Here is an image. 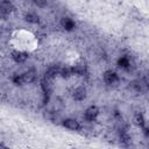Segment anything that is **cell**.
<instances>
[{"label": "cell", "mask_w": 149, "mask_h": 149, "mask_svg": "<svg viewBox=\"0 0 149 149\" xmlns=\"http://www.w3.org/2000/svg\"><path fill=\"white\" fill-rule=\"evenodd\" d=\"M62 123H63V126H64L66 129H69V130L77 132V130H79V129H80V123H79L76 119H73V118L64 119Z\"/></svg>", "instance_id": "6da1fadb"}, {"label": "cell", "mask_w": 149, "mask_h": 149, "mask_svg": "<svg viewBox=\"0 0 149 149\" xmlns=\"http://www.w3.org/2000/svg\"><path fill=\"white\" fill-rule=\"evenodd\" d=\"M99 115V108L97 106H90L84 113V118L87 121H94Z\"/></svg>", "instance_id": "7a4b0ae2"}, {"label": "cell", "mask_w": 149, "mask_h": 149, "mask_svg": "<svg viewBox=\"0 0 149 149\" xmlns=\"http://www.w3.org/2000/svg\"><path fill=\"white\" fill-rule=\"evenodd\" d=\"M119 79H120V78H119V74H118L116 72L112 71V70H108V71H106V72L104 73V80H105V83H107V84H109V85L118 83Z\"/></svg>", "instance_id": "3957f363"}, {"label": "cell", "mask_w": 149, "mask_h": 149, "mask_svg": "<svg viewBox=\"0 0 149 149\" xmlns=\"http://www.w3.org/2000/svg\"><path fill=\"white\" fill-rule=\"evenodd\" d=\"M61 26H62L66 31H72V30L76 28V22H74L71 17L64 16V17H62V20H61Z\"/></svg>", "instance_id": "277c9868"}, {"label": "cell", "mask_w": 149, "mask_h": 149, "mask_svg": "<svg viewBox=\"0 0 149 149\" xmlns=\"http://www.w3.org/2000/svg\"><path fill=\"white\" fill-rule=\"evenodd\" d=\"M14 10V6L10 1L8 0H3L0 2V14L2 15H8Z\"/></svg>", "instance_id": "5b68a950"}, {"label": "cell", "mask_w": 149, "mask_h": 149, "mask_svg": "<svg viewBox=\"0 0 149 149\" xmlns=\"http://www.w3.org/2000/svg\"><path fill=\"white\" fill-rule=\"evenodd\" d=\"M72 98L76 101H83L86 98V88L83 87V86H79V87L74 88L73 92H72Z\"/></svg>", "instance_id": "8992f818"}, {"label": "cell", "mask_w": 149, "mask_h": 149, "mask_svg": "<svg viewBox=\"0 0 149 149\" xmlns=\"http://www.w3.org/2000/svg\"><path fill=\"white\" fill-rule=\"evenodd\" d=\"M12 58H13L16 63L21 64V63H24V62L27 61V58H28V54H27V52H24V51L15 50V51H13V52H12Z\"/></svg>", "instance_id": "52a82bcc"}, {"label": "cell", "mask_w": 149, "mask_h": 149, "mask_svg": "<svg viewBox=\"0 0 149 149\" xmlns=\"http://www.w3.org/2000/svg\"><path fill=\"white\" fill-rule=\"evenodd\" d=\"M71 69H72V74H76V76H84L87 71L85 63H77L72 65Z\"/></svg>", "instance_id": "ba28073f"}, {"label": "cell", "mask_w": 149, "mask_h": 149, "mask_svg": "<svg viewBox=\"0 0 149 149\" xmlns=\"http://www.w3.org/2000/svg\"><path fill=\"white\" fill-rule=\"evenodd\" d=\"M59 70H61V68H58V66H56V65L50 66V68L45 71V78L49 79V80L56 78L57 76H59Z\"/></svg>", "instance_id": "9c48e42d"}, {"label": "cell", "mask_w": 149, "mask_h": 149, "mask_svg": "<svg viewBox=\"0 0 149 149\" xmlns=\"http://www.w3.org/2000/svg\"><path fill=\"white\" fill-rule=\"evenodd\" d=\"M22 77H23L24 83H33L36 79V71L35 70H28V71L22 73Z\"/></svg>", "instance_id": "30bf717a"}, {"label": "cell", "mask_w": 149, "mask_h": 149, "mask_svg": "<svg viewBox=\"0 0 149 149\" xmlns=\"http://www.w3.org/2000/svg\"><path fill=\"white\" fill-rule=\"evenodd\" d=\"M41 88H42V91H43L44 94L50 95V93L52 92V86H51V84H50V80L47 79V78L42 79V80H41Z\"/></svg>", "instance_id": "8fae6325"}, {"label": "cell", "mask_w": 149, "mask_h": 149, "mask_svg": "<svg viewBox=\"0 0 149 149\" xmlns=\"http://www.w3.org/2000/svg\"><path fill=\"white\" fill-rule=\"evenodd\" d=\"M118 65L121 68V69H128L130 66V59L129 57L127 56H121L119 59H118Z\"/></svg>", "instance_id": "7c38bea8"}, {"label": "cell", "mask_w": 149, "mask_h": 149, "mask_svg": "<svg viewBox=\"0 0 149 149\" xmlns=\"http://www.w3.org/2000/svg\"><path fill=\"white\" fill-rule=\"evenodd\" d=\"M24 20L29 23H38L40 22V16L36 13H27L24 15Z\"/></svg>", "instance_id": "4fadbf2b"}, {"label": "cell", "mask_w": 149, "mask_h": 149, "mask_svg": "<svg viewBox=\"0 0 149 149\" xmlns=\"http://www.w3.org/2000/svg\"><path fill=\"white\" fill-rule=\"evenodd\" d=\"M134 121H135V125L139 126L140 128H144L146 127V120H144V116L141 114V113H137L134 118Z\"/></svg>", "instance_id": "5bb4252c"}, {"label": "cell", "mask_w": 149, "mask_h": 149, "mask_svg": "<svg viewBox=\"0 0 149 149\" xmlns=\"http://www.w3.org/2000/svg\"><path fill=\"white\" fill-rule=\"evenodd\" d=\"M59 76H62L63 78H69L72 76V69L71 66H64V68H61L59 70Z\"/></svg>", "instance_id": "9a60e30c"}, {"label": "cell", "mask_w": 149, "mask_h": 149, "mask_svg": "<svg viewBox=\"0 0 149 149\" xmlns=\"http://www.w3.org/2000/svg\"><path fill=\"white\" fill-rule=\"evenodd\" d=\"M12 81H13V84H15V85H22V84H24L22 73H14V74L12 76Z\"/></svg>", "instance_id": "2e32d148"}, {"label": "cell", "mask_w": 149, "mask_h": 149, "mask_svg": "<svg viewBox=\"0 0 149 149\" xmlns=\"http://www.w3.org/2000/svg\"><path fill=\"white\" fill-rule=\"evenodd\" d=\"M120 140H121V142H123V143H126V144H128L129 142H130V136L125 132V130H122L121 132V134H120Z\"/></svg>", "instance_id": "e0dca14e"}, {"label": "cell", "mask_w": 149, "mask_h": 149, "mask_svg": "<svg viewBox=\"0 0 149 149\" xmlns=\"http://www.w3.org/2000/svg\"><path fill=\"white\" fill-rule=\"evenodd\" d=\"M55 116H56V114H55L54 111H45V113H44V118L48 119V120H51L52 121L55 119Z\"/></svg>", "instance_id": "ac0fdd59"}, {"label": "cell", "mask_w": 149, "mask_h": 149, "mask_svg": "<svg viewBox=\"0 0 149 149\" xmlns=\"http://www.w3.org/2000/svg\"><path fill=\"white\" fill-rule=\"evenodd\" d=\"M34 3L38 7H44L48 3V0H34Z\"/></svg>", "instance_id": "d6986e66"}]
</instances>
